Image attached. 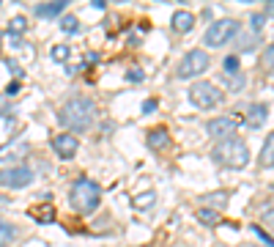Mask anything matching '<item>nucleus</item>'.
<instances>
[{"mask_svg": "<svg viewBox=\"0 0 274 247\" xmlns=\"http://www.w3.org/2000/svg\"><path fill=\"white\" fill-rule=\"evenodd\" d=\"M93 118H96V104L88 96H72L61 110H58V124L72 132H85L91 129Z\"/></svg>", "mask_w": 274, "mask_h": 247, "instance_id": "nucleus-1", "label": "nucleus"}, {"mask_svg": "<svg viewBox=\"0 0 274 247\" xmlns=\"http://www.w3.org/2000/svg\"><path fill=\"white\" fill-rule=\"evenodd\" d=\"M69 201H72V209L77 214H91V211L99 209V201H102V187L91 179H77L69 190Z\"/></svg>", "mask_w": 274, "mask_h": 247, "instance_id": "nucleus-2", "label": "nucleus"}, {"mask_svg": "<svg viewBox=\"0 0 274 247\" xmlns=\"http://www.w3.org/2000/svg\"><path fill=\"white\" fill-rule=\"evenodd\" d=\"M211 157H214V162L225 165V168L238 170V168H247V162H249V149H247V143H244V140L228 138V140H219V143L214 146Z\"/></svg>", "mask_w": 274, "mask_h": 247, "instance_id": "nucleus-3", "label": "nucleus"}, {"mask_svg": "<svg viewBox=\"0 0 274 247\" xmlns=\"http://www.w3.org/2000/svg\"><path fill=\"white\" fill-rule=\"evenodd\" d=\"M189 102L200 110H214V107L222 104V91H219L217 85H211V82L200 80L189 88Z\"/></svg>", "mask_w": 274, "mask_h": 247, "instance_id": "nucleus-4", "label": "nucleus"}, {"mask_svg": "<svg viewBox=\"0 0 274 247\" xmlns=\"http://www.w3.org/2000/svg\"><path fill=\"white\" fill-rule=\"evenodd\" d=\"M236 33H238L236 20H219V22H214V25H208L203 41H206V47H222V44H228Z\"/></svg>", "mask_w": 274, "mask_h": 247, "instance_id": "nucleus-5", "label": "nucleus"}, {"mask_svg": "<svg viewBox=\"0 0 274 247\" xmlns=\"http://www.w3.org/2000/svg\"><path fill=\"white\" fill-rule=\"evenodd\" d=\"M208 69V55L203 50H192L181 58V66H178V77H200L203 72Z\"/></svg>", "mask_w": 274, "mask_h": 247, "instance_id": "nucleus-6", "label": "nucleus"}, {"mask_svg": "<svg viewBox=\"0 0 274 247\" xmlns=\"http://www.w3.org/2000/svg\"><path fill=\"white\" fill-rule=\"evenodd\" d=\"M33 181V170L25 165H14V168H3L0 170V187H9V190H22Z\"/></svg>", "mask_w": 274, "mask_h": 247, "instance_id": "nucleus-7", "label": "nucleus"}, {"mask_svg": "<svg viewBox=\"0 0 274 247\" xmlns=\"http://www.w3.org/2000/svg\"><path fill=\"white\" fill-rule=\"evenodd\" d=\"M238 124H241V118H236V115H217V118H211L206 124V132H208V138L228 140L230 135H236Z\"/></svg>", "mask_w": 274, "mask_h": 247, "instance_id": "nucleus-8", "label": "nucleus"}, {"mask_svg": "<svg viewBox=\"0 0 274 247\" xmlns=\"http://www.w3.org/2000/svg\"><path fill=\"white\" fill-rule=\"evenodd\" d=\"M52 149H55V154L61 157V160H72V157H77L80 143H77V138H74V135L61 132V135H55V138H52Z\"/></svg>", "mask_w": 274, "mask_h": 247, "instance_id": "nucleus-9", "label": "nucleus"}, {"mask_svg": "<svg viewBox=\"0 0 274 247\" xmlns=\"http://www.w3.org/2000/svg\"><path fill=\"white\" fill-rule=\"evenodd\" d=\"M266 118H269V107L266 104H252V107L247 110V118H244V124H247L249 129H258L263 127Z\"/></svg>", "mask_w": 274, "mask_h": 247, "instance_id": "nucleus-10", "label": "nucleus"}, {"mask_svg": "<svg viewBox=\"0 0 274 247\" xmlns=\"http://www.w3.org/2000/svg\"><path fill=\"white\" fill-rule=\"evenodd\" d=\"M170 22H173V31L176 33H189L192 28H195V17H192L189 11H184V9H178Z\"/></svg>", "mask_w": 274, "mask_h": 247, "instance_id": "nucleus-11", "label": "nucleus"}, {"mask_svg": "<svg viewBox=\"0 0 274 247\" xmlns=\"http://www.w3.org/2000/svg\"><path fill=\"white\" fill-rule=\"evenodd\" d=\"M66 9V0H55V3H42V6H36L33 9V14L36 17H42V20H55L61 11Z\"/></svg>", "mask_w": 274, "mask_h": 247, "instance_id": "nucleus-12", "label": "nucleus"}, {"mask_svg": "<svg viewBox=\"0 0 274 247\" xmlns=\"http://www.w3.org/2000/svg\"><path fill=\"white\" fill-rule=\"evenodd\" d=\"M28 214H31L33 220H39L42 225H47V222H52V220H55V206H52V203L31 206V209H28Z\"/></svg>", "mask_w": 274, "mask_h": 247, "instance_id": "nucleus-13", "label": "nucleus"}, {"mask_svg": "<svg viewBox=\"0 0 274 247\" xmlns=\"http://www.w3.org/2000/svg\"><path fill=\"white\" fill-rule=\"evenodd\" d=\"M145 140H148V146H151L154 151H162L167 143H170V138H167V129H165V127L151 129V132H148V138H145Z\"/></svg>", "mask_w": 274, "mask_h": 247, "instance_id": "nucleus-14", "label": "nucleus"}, {"mask_svg": "<svg viewBox=\"0 0 274 247\" xmlns=\"http://www.w3.org/2000/svg\"><path fill=\"white\" fill-rule=\"evenodd\" d=\"M203 201H206V209H214V211H217V209H222V206L230 201V192H228V190H217V192H208V195L203 198Z\"/></svg>", "mask_w": 274, "mask_h": 247, "instance_id": "nucleus-15", "label": "nucleus"}, {"mask_svg": "<svg viewBox=\"0 0 274 247\" xmlns=\"http://www.w3.org/2000/svg\"><path fill=\"white\" fill-rule=\"evenodd\" d=\"M260 168H274V132L266 138L263 149H260Z\"/></svg>", "mask_w": 274, "mask_h": 247, "instance_id": "nucleus-16", "label": "nucleus"}, {"mask_svg": "<svg viewBox=\"0 0 274 247\" xmlns=\"http://www.w3.org/2000/svg\"><path fill=\"white\" fill-rule=\"evenodd\" d=\"M14 236H17L14 225H11V222H0V247H9L14 242Z\"/></svg>", "mask_w": 274, "mask_h": 247, "instance_id": "nucleus-17", "label": "nucleus"}, {"mask_svg": "<svg viewBox=\"0 0 274 247\" xmlns=\"http://www.w3.org/2000/svg\"><path fill=\"white\" fill-rule=\"evenodd\" d=\"M197 220L203 225H219V211L214 209H197Z\"/></svg>", "mask_w": 274, "mask_h": 247, "instance_id": "nucleus-18", "label": "nucleus"}, {"mask_svg": "<svg viewBox=\"0 0 274 247\" xmlns=\"http://www.w3.org/2000/svg\"><path fill=\"white\" fill-rule=\"evenodd\" d=\"M50 55H52V61L63 63V61H69V55H72V47H69V44H55Z\"/></svg>", "mask_w": 274, "mask_h": 247, "instance_id": "nucleus-19", "label": "nucleus"}, {"mask_svg": "<svg viewBox=\"0 0 274 247\" xmlns=\"http://www.w3.org/2000/svg\"><path fill=\"white\" fill-rule=\"evenodd\" d=\"M154 201H156V192H140V195L135 198V209H151L154 206Z\"/></svg>", "mask_w": 274, "mask_h": 247, "instance_id": "nucleus-20", "label": "nucleus"}, {"mask_svg": "<svg viewBox=\"0 0 274 247\" xmlns=\"http://www.w3.org/2000/svg\"><path fill=\"white\" fill-rule=\"evenodd\" d=\"M25 31H28V20L25 17H14L11 25H9V36H20V33H25Z\"/></svg>", "mask_w": 274, "mask_h": 247, "instance_id": "nucleus-21", "label": "nucleus"}, {"mask_svg": "<svg viewBox=\"0 0 274 247\" xmlns=\"http://www.w3.org/2000/svg\"><path fill=\"white\" fill-rule=\"evenodd\" d=\"M260 66H263L266 72H274V41L263 50V55H260Z\"/></svg>", "mask_w": 274, "mask_h": 247, "instance_id": "nucleus-22", "label": "nucleus"}, {"mask_svg": "<svg viewBox=\"0 0 274 247\" xmlns=\"http://www.w3.org/2000/svg\"><path fill=\"white\" fill-rule=\"evenodd\" d=\"M61 31H63V33H77V31H80L77 17H74V14H66V17H63V20H61Z\"/></svg>", "mask_w": 274, "mask_h": 247, "instance_id": "nucleus-23", "label": "nucleus"}, {"mask_svg": "<svg viewBox=\"0 0 274 247\" xmlns=\"http://www.w3.org/2000/svg\"><path fill=\"white\" fill-rule=\"evenodd\" d=\"M222 66H225V77H238V55H228Z\"/></svg>", "mask_w": 274, "mask_h": 247, "instance_id": "nucleus-24", "label": "nucleus"}, {"mask_svg": "<svg viewBox=\"0 0 274 247\" xmlns=\"http://www.w3.org/2000/svg\"><path fill=\"white\" fill-rule=\"evenodd\" d=\"M263 22H266L263 14H252V20H249V28H252L255 36H260V31H263Z\"/></svg>", "mask_w": 274, "mask_h": 247, "instance_id": "nucleus-25", "label": "nucleus"}, {"mask_svg": "<svg viewBox=\"0 0 274 247\" xmlns=\"http://www.w3.org/2000/svg\"><path fill=\"white\" fill-rule=\"evenodd\" d=\"M252 233H255V236H260V239H263V242L269 244V247H274V239H271V236H269V233H266L260 225H252Z\"/></svg>", "mask_w": 274, "mask_h": 247, "instance_id": "nucleus-26", "label": "nucleus"}, {"mask_svg": "<svg viewBox=\"0 0 274 247\" xmlns=\"http://www.w3.org/2000/svg\"><path fill=\"white\" fill-rule=\"evenodd\" d=\"M263 222H269V225H274V203L266 206L263 209Z\"/></svg>", "mask_w": 274, "mask_h": 247, "instance_id": "nucleus-27", "label": "nucleus"}, {"mask_svg": "<svg viewBox=\"0 0 274 247\" xmlns=\"http://www.w3.org/2000/svg\"><path fill=\"white\" fill-rule=\"evenodd\" d=\"M17 93H20V82H9V88H6V96H17Z\"/></svg>", "mask_w": 274, "mask_h": 247, "instance_id": "nucleus-28", "label": "nucleus"}, {"mask_svg": "<svg viewBox=\"0 0 274 247\" xmlns=\"http://www.w3.org/2000/svg\"><path fill=\"white\" fill-rule=\"evenodd\" d=\"M156 110V99H145L143 102V113H154Z\"/></svg>", "mask_w": 274, "mask_h": 247, "instance_id": "nucleus-29", "label": "nucleus"}, {"mask_svg": "<svg viewBox=\"0 0 274 247\" xmlns=\"http://www.w3.org/2000/svg\"><path fill=\"white\" fill-rule=\"evenodd\" d=\"M126 77H129L132 82H137V80H143V77H145V74H143V72H140V69H132V72H129V74H126Z\"/></svg>", "mask_w": 274, "mask_h": 247, "instance_id": "nucleus-30", "label": "nucleus"}, {"mask_svg": "<svg viewBox=\"0 0 274 247\" xmlns=\"http://www.w3.org/2000/svg\"><path fill=\"white\" fill-rule=\"evenodd\" d=\"M0 115H9V102H6V96H0Z\"/></svg>", "mask_w": 274, "mask_h": 247, "instance_id": "nucleus-31", "label": "nucleus"}, {"mask_svg": "<svg viewBox=\"0 0 274 247\" xmlns=\"http://www.w3.org/2000/svg\"><path fill=\"white\" fill-rule=\"evenodd\" d=\"M263 17H274V0H269V3H266V14Z\"/></svg>", "mask_w": 274, "mask_h": 247, "instance_id": "nucleus-32", "label": "nucleus"}, {"mask_svg": "<svg viewBox=\"0 0 274 247\" xmlns=\"http://www.w3.org/2000/svg\"><path fill=\"white\" fill-rule=\"evenodd\" d=\"M91 6H93L96 11H104V0H91Z\"/></svg>", "mask_w": 274, "mask_h": 247, "instance_id": "nucleus-33", "label": "nucleus"}, {"mask_svg": "<svg viewBox=\"0 0 274 247\" xmlns=\"http://www.w3.org/2000/svg\"><path fill=\"white\" fill-rule=\"evenodd\" d=\"M3 206H6V201H3V198H0V209H3Z\"/></svg>", "mask_w": 274, "mask_h": 247, "instance_id": "nucleus-34", "label": "nucleus"}]
</instances>
